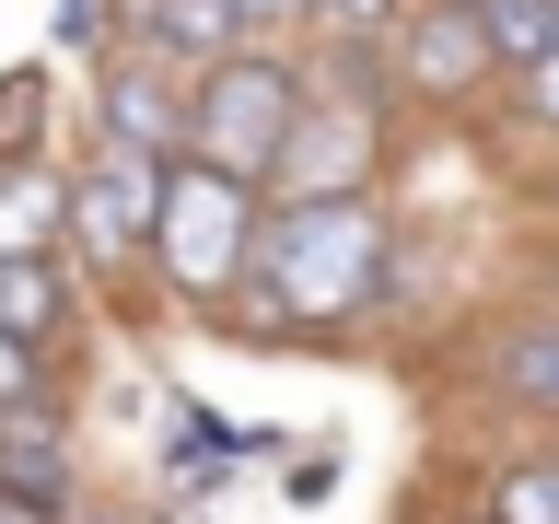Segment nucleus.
I'll return each instance as SVG.
<instances>
[{
  "label": "nucleus",
  "mask_w": 559,
  "mask_h": 524,
  "mask_svg": "<svg viewBox=\"0 0 559 524\" xmlns=\"http://www.w3.org/2000/svg\"><path fill=\"white\" fill-rule=\"evenodd\" d=\"M35 396H47V349L0 326V419H12V408H35Z\"/></svg>",
  "instance_id": "2eb2a0df"
},
{
  "label": "nucleus",
  "mask_w": 559,
  "mask_h": 524,
  "mask_svg": "<svg viewBox=\"0 0 559 524\" xmlns=\"http://www.w3.org/2000/svg\"><path fill=\"white\" fill-rule=\"evenodd\" d=\"M117 12H129L140 47H152V59H175V70H187V59L210 70V59H234V47H257L234 0H117Z\"/></svg>",
  "instance_id": "0eeeda50"
},
{
  "label": "nucleus",
  "mask_w": 559,
  "mask_h": 524,
  "mask_svg": "<svg viewBox=\"0 0 559 524\" xmlns=\"http://www.w3.org/2000/svg\"><path fill=\"white\" fill-rule=\"evenodd\" d=\"M489 70H501V59H489V35H478L466 0H431V12L408 24V82H419V94H478Z\"/></svg>",
  "instance_id": "6e6552de"
},
{
  "label": "nucleus",
  "mask_w": 559,
  "mask_h": 524,
  "mask_svg": "<svg viewBox=\"0 0 559 524\" xmlns=\"http://www.w3.org/2000/svg\"><path fill=\"white\" fill-rule=\"evenodd\" d=\"M478 524H489V513H478Z\"/></svg>",
  "instance_id": "aec40b11"
},
{
  "label": "nucleus",
  "mask_w": 559,
  "mask_h": 524,
  "mask_svg": "<svg viewBox=\"0 0 559 524\" xmlns=\"http://www.w3.org/2000/svg\"><path fill=\"white\" fill-rule=\"evenodd\" d=\"M0 257H70V175L47 164L0 175Z\"/></svg>",
  "instance_id": "1a4fd4ad"
},
{
  "label": "nucleus",
  "mask_w": 559,
  "mask_h": 524,
  "mask_svg": "<svg viewBox=\"0 0 559 524\" xmlns=\"http://www.w3.org/2000/svg\"><path fill=\"white\" fill-rule=\"evenodd\" d=\"M0 489H12L35 524L70 513V454H59V431H47V419H0Z\"/></svg>",
  "instance_id": "9d476101"
},
{
  "label": "nucleus",
  "mask_w": 559,
  "mask_h": 524,
  "mask_svg": "<svg viewBox=\"0 0 559 524\" xmlns=\"http://www.w3.org/2000/svg\"><path fill=\"white\" fill-rule=\"evenodd\" d=\"M257 257V187L210 164H164V210H152V269L187 291V303H222Z\"/></svg>",
  "instance_id": "7ed1b4c3"
},
{
  "label": "nucleus",
  "mask_w": 559,
  "mask_h": 524,
  "mask_svg": "<svg viewBox=\"0 0 559 524\" xmlns=\"http://www.w3.org/2000/svg\"><path fill=\"white\" fill-rule=\"evenodd\" d=\"M105 140H129V152H187V82L175 59H117L105 70Z\"/></svg>",
  "instance_id": "423d86ee"
},
{
  "label": "nucleus",
  "mask_w": 559,
  "mask_h": 524,
  "mask_svg": "<svg viewBox=\"0 0 559 524\" xmlns=\"http://www.w3.org/2000/svg\"><path fill=\"white\" fill-rule=\"evenodd\" d=\"M501 384H513L524 408L559 419V326H513V338H501Z\"/></svg>",
  "instance_id": "4468645a"
},
{
  "label": "nucleus",
  "mask_w": 559,
  "mask_h": 524,
  "mask_svg": "<svg viewBox=\"0 0 559 524\" xmlns=\"http://www.w3.org/2000/svg\"><path fill=\"white\" fill-rule=\"evenodd\" d=\"M524 105H536V117H548V129H559V47H548V59H536V70H524Z\"/></svg>",
  "instance_id": "dca6fc26"
},
{
  "label": "nucleus",
  "mask_w": 559,
  "mask_h": 524,
  "mask_svg": "<svg viewBox=\"0 0 559 524\" xmlns=\"http://www.w3.org/2000/svg\"><path fill=\"white\" fill-rule=\"evenodd\" d=\"M292 117H304V82H292V59H269V47H234V59H210L199 82H187V164L234 175V187H269L280 140H292Z\"/></svg>",
  "instance_id": "f03ea898"
},
{
  "label": "nucleus",
  "mask_w": 559,
  "mask_h": 524,
  "mask_svg": "<svg viewBox=\"0 0 559 524\" xmlns=\"http://www.w3.org/2000/svg\"><path fill=\"white\" fill-rule=\"evenodd\" d=\"M466 12H478V35H489L501 70H536L559 47V0H466Z\"/></svg>",
  "instance_id": "9b49d317"
},
{
  "label": "nucleus",
  "mask_w": 559,
  "mask_h": 524,
  "mask_svg": "<svg viewBox=\"0 0 559 524\" xmlns=\"http://www.w3.org/2000/svg\"><path fill=\"white\" fill-rule=\"evenodd\" d=\"M0 326L12 338H47L59 326V257H0Z\"/></svg>",
  "instance_id": "ddd939ff"
},
{
  "label": "nucleus",
  "mask_w": 559,
  "mask_h": 524,
  "mask_svg": "<svg viewBox=\"0 0 559 524\" xmlns=\"http://www.w3.org/2000/svg\"><path fill=\"white\" fill-rule=\"evenodd\" d=\"M314 12H326V24H349V35H361V24H384L396 0H314Z\"/></svg>",
  "instance_id": "f3484780"
},
{
  "label": "nucleus",
  "mask_w": 559,
  "mask_h": 524,
  "mask_svg": "<svg viewBox=\"0 0 559 524\" xmlns=\"http://www.w3.org/2000/svg\"><path fill=\"white\" fill-rule=\"evenodd\" d=\"M94 524H140V513H94Z\"/></svg>",
  "instance_id": "6ab92c4d"
},
{
  "label": "nucleus",
  "mask_w": 559,
  "mask_h": 524,
  "mask_svg": "<svg viewBox=\"0 0 559 524\" xmlns=\"http://www.w3.org/2000/svg\"><path fill=\"white\" fill-rule=\"evenodd\" d=\"M478 513H489V524H559V454H513V466H489Z\"/></svg>",
  "instance_id": "f8f14e48"
},
{
  "label": "nucleus",
  "mask_w": 559,
  "mask_h": 524,
  "mask_svg": "<svg viewBox=\"0 0 559 524\" xmlns=\"http://www.w3.org/2000/svg\"><path fill=\"white\" fill-rule=\"evenodd\" d=\"M152 210H164V152L94 140V164L70 175V257H94V269L152 257Z\"/></svg>",
  "instance_id": "20e7f679"
},
{
  "label": "nucleus",
  "mask_w": 559,
  "mask_h": 524,
  "mask_svg": "<svg viewBox=\"0 0 559 524\" xmlns=\"http://www.w3.org/2000/svg\"><path fill=\"white\" fill-rule=\"evenodd\" d=\"M373 164H384V117H373V105H349V94L314 105L304 94V117H292V140H280V164H269V187H280V210L361 199V175H373Z\"/></svg>",
  "instance_id": "39448f33"
},
{
  "label": "nucleus",
  "mask_w": 559,
  "mask_h": 524,
  "mask_svg": "<svg viewBox=\"0 0 559 524\" xmlns=\"http://www.w3.org/2000/svg\"><path fill=\"white\" fill-rule=\"evenodd\" d=\"M384 269H396V234H384L373 199H304L280 222H257V257H245L269 326H338L384 291Z\"/></svg>",
  "instance_id": "f257e3e1"
},
{
  "label": "nucleus",
  "mask_w": 559,
  "mask_h": 524,
  "mask_svg": "<svg viewBox=\"0 0 559 524\" xmlns=\"http://www.w3.org/2000/svg\"><path fill=\"white\" fill-rule=\"evenodd\" d=\"M0 524H35V513H24V501H12V489H0Z\"/></svg>",
  "instance_id": "a211bd4d"
}]
</instances>
